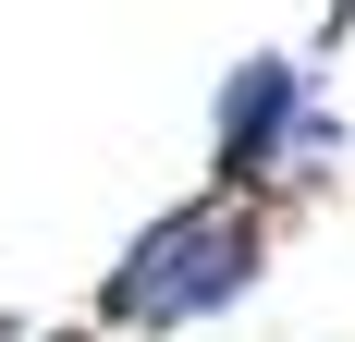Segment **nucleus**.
<instances>
[{"instance_id": "1", "label": "nucleus", "mask_w": 355, "mask_h": 342, "mask_svg": "<svg viewBox=\"0 0 355 342\" xmlns=\"http://www.w3.org/2000/svg\"><path fill=\"white\" fill-rule=\"evenodd\" d=\"M257 257H270V208L209 183V196L159 208V220L110 257L98 318H110V330H196V318H220V306L257 294Z\"/></svg>"}, {"instance_id": "2", "label": "nucleus", "mask_w": 355, "mask_h": 342, "mask_svg": "<svg viewBox=\"0 0 355 342\" xmlns=\"http://www.w3.org/2000/svg\"><path fill=\"white\" fill-rule=\"evenodd\" d=\"M331 147H343V123L319 110L306 62H282V49L233 62V86H220V123H209V171H220V196L306 183V159H331Z\"/></svg>"}]
</instances>
